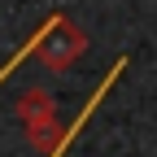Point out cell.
<instances>
[{"mask_svg": "<svg viewBox=\"0 0 157 157\" xmlns=\"http://www.w3.org/2000/svg\"><path fill=\"white\" fill-rule=\"evenodd\" d=\"M17 118H22V127H26V131L57 122V105H52V92H48V87H26L22 96H17Z\"/></svg>", "mask_w": 157, "mask_h": 157, "instance_id": "2", "label": "cell"}, {"mask_svg": "<svg viewBox=\"0 0 157 157\" xmlns=\"http://www.w3.org/2000/svg\"><path fill=\"white\" fill-rule=\"evenodd\" d=\"M26 140H31V148L35 153H57V148H61L66 144V131L61 127H57V122H48V127H35V131H26Z\"/></svg>", "mask_w": 157, "mask_h": 157, "instance_id": "3", "label": "cell"}, {"mask_svg": "<svg viewBox=\"0 0 157 157\" xmlns=\"http://www.w3.org/2000/svg\"><path fill=\"white\" fill-rule=\"evenodd\" d=\"M83 48H87V35L78 31L66 13H52L48 22L35 31V39H31V52L48 70H70L78 57H83Z\"/></svg>", "mask_w": 157, "mask_h": 157, "instance_id": "1", "label": "cell"}]
</instances>
